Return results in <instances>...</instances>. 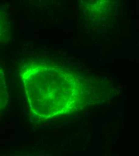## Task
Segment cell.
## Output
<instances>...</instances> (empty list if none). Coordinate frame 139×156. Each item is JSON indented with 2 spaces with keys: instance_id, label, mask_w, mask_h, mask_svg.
Instances as JSON below:
<instances>
[{
  "instance_id": "2",
  "label": "cell",
  "mask_w": 139,
  "mask_h": 156,
  "mask_svg": "<svg viewBox=\"0 0 139 156\" xmlns=\"http://www.w3.org/2000/svg\"><path fill=\"white\" fill-rule=\"evenodd\" d=\"M5 76L2 69L0 67V111L5 107L8 100V92Z\"/></svg>"
},
{
  "instance_id": "3",
  "label": "cell",
  "mask_w": 139,
  "mask_h": 156,
  "mask_svg": "<svg viewBox=\"0 0 139 156\" xmlns=\"http://www.w3.org/2000/svg\"><path fill=\"white\" fill-rule=\"evenodd\" d=\"M4 32V22L0 14V38L1 37Z\"/></svg>"
},
{
  "instance_id": "1",
  "label": "cell",
  "mask_w": 139,
  "mask_h": 156,
  "mask_svg": "<svg viewBox=\"0 0 139 156\" xmlns=\"http://www.w3.org/2000/svg\"><path fill=\"white\" fill-rule=\"evenodd\" d=\"M18 73L30 112L39 119L72 109L80 97L82 84L75 73L39 57L23 61Z\"/></svg>"
}]
</instances>
